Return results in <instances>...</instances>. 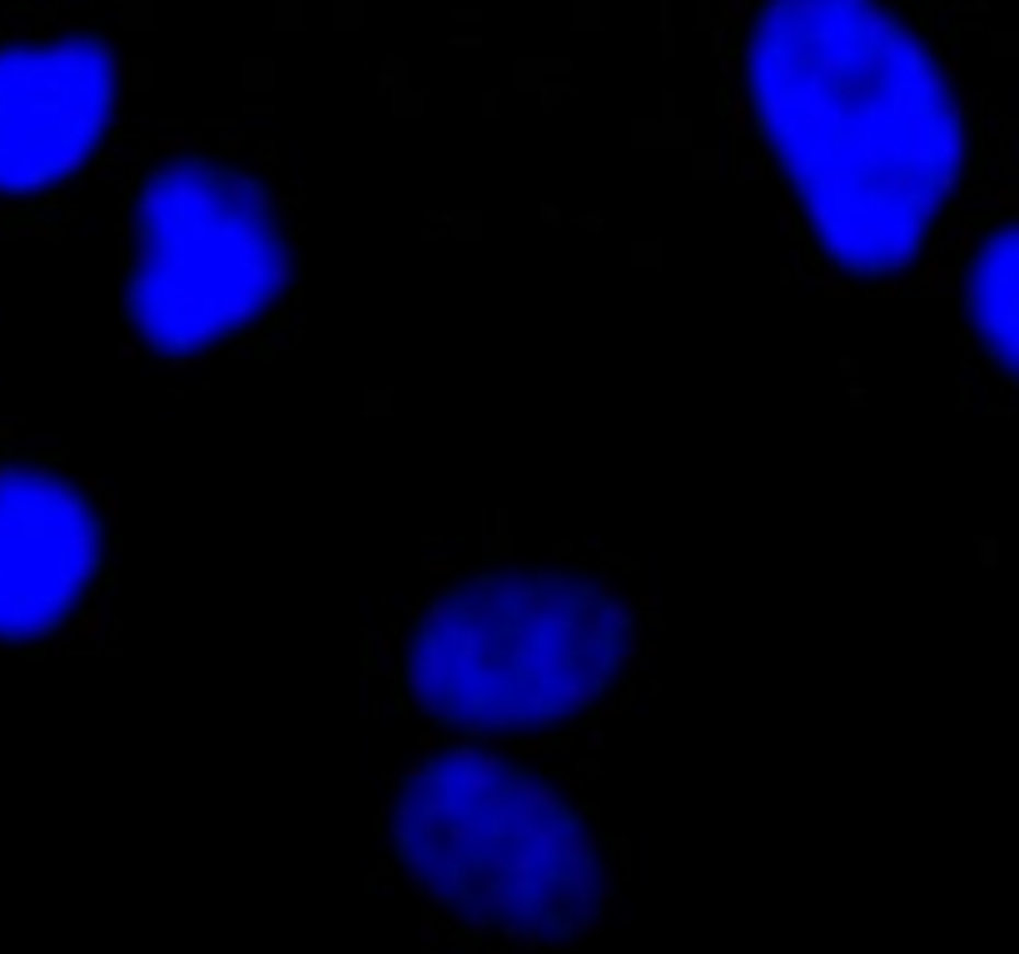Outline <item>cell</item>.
<instances>
[{"label":"cell","instance_id":"obj_1","mask_svg":"<svg viewBox=\"0 0 1019 954\" xmlns=\"http://www.w3.org/2000/svg\"><path fill=\"white\" fill-rule=\"evenodd\" d=\"M741 100L831 274L895 279L930 249L970 129L940 50L901 0H756Z\"/></svg>","mask_w":1019,"mask_h":954},{"label":"cell","instance_id":"obj_2","mask_svg":"<svg viewBox=\"0 0 1019 954\" xmlns=\"http://www.w3.org/2000/svg\"><path fill=\"white\" fill-rule=\"evenodd\" d=\"M582 791V775L537 771L533 751L428 736L374 820L388 826L383 870L443 920L483 910L493 934L523 924L527 950L602 940L617 865Z\"/></svg>","mask_w":1019,"mask_h":954},{"label":"cell","instance_id":"obj_3","mask_svg":"<svg viewBox=\"0 0 1019 954\" xmlns=\"http://www.w3.org/2000/svg\"><path fill=\"white\" fill-rule=\"evenodd\" d=\"M637 656L632 607L577 567H483L403 632L398 691L438 736L533 751L607 716Z\"/></svg>","mask_w":1019,"mask_h":954},{"label":"cell","instance_id":"obj_4","mask_svg":"<svg viewBox=\"0 0 1019 954\" xmlns=\"http://www.w3.org/2000/svg\"><path fill=\"white\" fill-rule=\"evenodd\" d=\"M274 184L225 145L154 154L129 194L125 329L150 358H204L259 329L289 289Z\"/></svg>","mask_w":1019,"mask_h":954},{"label":"cell","instance_id":"obj_5","mask_svg":"<svg viewBox=\"0 0 1019 954\" xmlns=\"http://www.w3.org/2000/svg\"><path fill=\"white\" fill-rule=\"evenodd\" d=\"M119 65L95 25H55L0 41V204L70 184L100 150Z\"/></svg>","mask_w":1019,"mask_h":954},{"label":"cell","instance_id":"obj_6","mask_svg":"<svg viewBox=\"0 0 1019 954\" xmlns=\"http://www.w3.org/2000/svg\"><path fill=\"white\" fill-rule=\"evenodd\" d=\"M105 582V513L45 462L0 468V646L76 632Z\"/></svg>","mask_w":1019,"mask_h":954},{"label":"cell","instance_id":"obj_7","mask_svg":"<svg viewBox=\"0 0 1019 954\" xmlns=\"http://www.w3.org/2000/svg\"><path fill=\"white\" fill-rule=\"evenodd\" d=\"M965 313L985 364L1019 393V215L995 219L970 249Z\"/></svg>","mask_w":1019,"mask_h":954},{"label":"cell","instance_id":"obj_8","mask_svg":"<svg viewBox=\"0 0 1019 954\" xmlns=\"http://www.w3.org/2000/svg\"><path fill=\"white\" fill-rule=\"evenodd\" d=\"M419 934H423V940H428V944H443V940H453L448 920H443V915H433V910H423V915H419Z\"/></svg>","mask_w":1019,"mask_h":954}]
</instances>
